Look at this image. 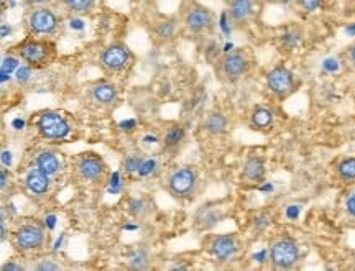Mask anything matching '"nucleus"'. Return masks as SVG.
Instances as JSON below:
<instances>
[{
  "mask_svg": "<svg viewBox=\"0 0 355 271\" xmlns=\"http://www.w3.org/2000/svg\"><path fill=\"white\" fill-rule=\"evenodd\" d=\"M8 237V230L6 225H3V222H0V243L3 242V240H7Z\"/></svg>",
  "mask_w": 355,
  "mask_h": 271,
  "instance_id": "35",
  "label": "nucleus"
},
{
  "mask_svg": "<svg viewBox=\"0 0 355 271\" xmlns=\"http://www.w3.org/2000/svg\"><path fill=\"white\" fill-rule=\"evenodd\" d=\"M254 10L255 0H230L227 13L234 25H243L254 15Z\"/></svg>",
  "mask_w": 355,
  "mask_h": 271,
  "instance_id": "13",
  "label": "nucleus"
},
{
  "mask_svg": "<svg viewBox=\"0 0 355 271\" xmlns=\"http://www.w3.org/2000/svg\"><path fill=\"white\" fill-rule=\"evenodd\" d=\"M76 171L81 180L89 183H97L105 176L107 164L97 153H83L76 159Z\"/></svg>",
  "mask_w": 355,
  "mask_h": 271,
  "instance_id": "9",
  "label": "nucleus"
},
{
  "mask_svg": "<svg viewBox=\"0 0 355 271\" xmlns=\"http://www.w3.org/2000/svg\"><path fill=\"white\" fill-rule=\"evenodd\" d=\"M270 224H272V219H270L268 214L257 216L254 222H252V225H254V229L257 230V232H263V230L268 229Z\"/></svg>",
  "mask_w": 355,
  "mask_h": 271,
  "instance_id": "28",
  "label": "nucleus"
},
{
  "mask_svg": "<svg viewBox=\"0 0 355 271\" xmlns=\"http://www.w3.org/2000/svg\"><path fill=\"white\" fill-rule=\"evenodd\" d=\"M301 259V248L295 238L279 237L270 247V261L273 268L290 270L298 265Z\"/></svg>",
  "mask_w": 355,
  "mask_h": 271,
  "instance_id": "4",
  "label": "nucleus"
},
{
  "mask_svg": "<svg viewBox=\"0 0 355 271\" xmlns=\"http://www.w3.org/2000/svg\"><path fill=\"white\" fill-rule=\"evenodd\" d=\"M266 176V163L263 158L252 157L248 158L242 168V177L250 183H263Z\"/></svg>",
  "mask_w": 355,
  "mask_h": 271,
  "instance_id": "15",
  "label": "nucleus"
},
{
  "mask_svg": "<svg viewBox=\"0 0 355 271\" xmlns=\"http://www.w3.org/2000/svg\"><path fill=\"white\" fill-rule=\"evenodd\" d=\"M25 24L30 37H51L60 28V17L48 7H33Z\"/></svg>",
  "mask_w": 355,
  "mask_h": 271,
  "instance_id": "3",
  "label": "nucleus"
},
{
  "mask_svg": "<svg viewBox=\"0 0 355 271\" xmlns=\"http://www.w3.org/2000/svg\"><path fill=\"white\" fill-rule=\"evenodd\" d=\"M266 87L278 99H286L296 87L295 74L285 66H277L266 74Z\"/></svg>",
  "mask_w": 355,
  "mask_h": 271,
  "instance_id": "8",
  "label": "nucleus"
},
{
  "mask_svg": "<svg viewBox=\"0 0 355 271\" xmlns=\"http://www.w3.org/2000/svg\"><path fill=\"white\" fill-rule=\"evenodd\" d=\"M128 266L132 270H146L150 268V253L146 248L139 247L128 253Z\"/></svg>",
  "mask_w": 355,
  "mask_h": 271,
  "instance_id": "20",
  "label": "nucleus"
},
{
  "mask_svg": "<svg viewBox=\"0 0 355 271\" xmlns=\"http://www.w3.org/2000/svg\"><path fill=\"white\" fill-rule=\"evenodd\" d=\"M220 212L214 207H204L198 212L196 222L201 225V229H212L216 224H219Z\"/></svg>",
  "mask_w": 355,
  "mask_h": 271,
  "instance_id": "21",
  "label": "nucleus"
},
{
  "mask_svg": "<svg viewBox=\"0 0 355 271\" xmlns=\"http://www.w3.org/2000/svg\"><path fill=\"white\" fill-rule=\"evenodd\" d=\"M25 2L28 3V6H35V7H37V6H40V3L46 2V0H25Z\"/></svg>",
  "mask_w": 355,
  "mask_h": 271,
  "instance_id": "37",
  "label": "nucleus"
},
{
  "mask_svg": "<svg viewBox=\"0 0 355 271\" xmlns=\"http://www.w3.org/2000/svg\"><path fill=\"white\" fill-rule=\"evenodd\" d=\"M248 58L243 51H232L220 60V73L227 81L235 82L243 78L248 71Z\"/></svg>",
  "mask_w": 355,
  "mask_h": 271,
  "instance_id": "12",
  "label": "nucleus"
},
{
  "mask_svg": "<svg viewBox=\"0 0 355 271\" xmlns=\"http://www.w3.org/2000/svg\"><path fill=\"white\" fill-rule=\"evenodd\" d=\"M184 135H186V132L183 127L173 125L166 130L165 139H163V143H165V146H168V148H175V146H178L181 141L184 140Z\"/></svg>",
  "mask_w": 355,
  "mask_h": 271,
  "instance_id": "24",
  "label": "nucleus"
},
{
  "mask_svg": "<svg viewBox=\"0 0 355 271\" xmlns=\"http://www.w3.org/2000/svg\"><path fill=\"white\" fill-rule=\"evenodd\" d=\"M117 94H119L117 87H115L112 82H107V81H101L91 87L92 100H94L96 104L104 105V107L112 105L114 102L117 100Z\"/></svg>",
  "mask_w": 355,
  "mask_h": 271,
  "instance_id": "14",
  "label": "nucleus"
},
{
  "mask_svg": "<svg viewBox=\"0 0 355 271\" xmlns=\"http://www.w3.org/2000/svg\"><path fill=\"white\" fill-rule=\"evenodd\" d=\"M37 130L46 140H63L69 135L71 128L63 115L46 110L38 115Z\"/></svg>",
  "mask_w": 355,
  "mask_h": 271,
  "instance_id": "6",
  "label": "nucleus"
},
{
  "mask_svg": "<svg viewBox=\"0 0 355 271\" xmlns=\"http://www.w3.org/2000/svg\"><path fill=\"white\" fill-rule=\"evenodd\" d=\"M214 24V13L211 8L201 6V3H193L184 15V25L191 33L199 35L211 30Z\"/></svg>",
  "mask_w": 355,
  "mask_h": 271,
  "instance_id": "10",
  "label": "nucleus"
},
{
  "mask_svg": "<svg viewBox=\"0 0 355 271\" xmlns=\"http://www.w3.org/2000/svg\"><path fill=\"white\" fill-rule=\"evenodd\" d=\"M6 8H7V0H0V17L3 15Z\"/></svg>",
  "mask_w": 355,
  "mask_h": 271,
  "instance_id": "38",
  "label": "nucleus"
},
{
  "mask_svg": "<svg viewBox=\"0 0 355 271\" xmlns=\"http://www.w3.org/2000/svg\"><path fill=\"white\" fill-rule=\"evenodd\" d=\"M12 242L15 250L20 253L38 252L46 243V230L37 220L25 222L13 232Z\"/></svg>",
  "mask_w": 355,
  "mask_h": 271,
  "instance_id": "2",
  "label": "nucleus"
},
{
  "mask_svg": "<svg viewBox=\"0 0 355 271\" xmlns=\"http://www.w3.org/2000/svg\"><path fill=\"white\" fill-rule=\"evenodd\" d=\"M345 211H347L349 216H352L355 219V193L349 194L347 199H345Z\"/></svg>",
  "mask_w": 355,
  "mask_h": 271,
  "instance_id": "31",
  "label": "nucleus"
},
{
  "mask_svg": "<svg viewBox=\"0 0 355 271\" xmlns=\"http://www.w3.org/2000/svg\"><path fill=\"white\" fill-rule=\"evenodd\" d=\"M141 164H144V158H140V157H128L125 159V163H123V168H125V171L133 173V171H140Z\"/></svg>",
  "mask_w": 355,
  "mask_h": 271,
  "instance_id": "29",
  "label": "nucleus"
},
{
  "mask_svg": "<svg viewBox=\"0 0 355 271\" xmlns=\"http://www.w3.org/2000/svg\"><path fill=\"white\" fill-rule=\"evenodd\" d=\"M25 184L28 191H32L37 195H44L50 189V176L46 173H43L40 168H33L32 171L26 175Z\"/></svg>",
  "mask_w": 355,
  "mask_h": 271,
  "instance_id": "16",
  "label": "nucleus"
},
{
  "mask_svg": "<svg viewBox=\"0 0 355 271\" xmlns=\"http://www.w3.org/2000/svg\"><path fill=\"white\" fill-rule=\"evenodd\" d=\"M0 270H3V271H20V270H24V266L17 265V263H12V261H8V263L0 266Z\"/></svg>",
  "mask_w": 355,
  "mask_h": 271,
  "instance_id": "33",
  "label": "nucleus"
},
{
  "mask_svg": "<svg viewBox=\"0 0 355 271\" xmlns=\"http://www.w3.org/2000/svg\"><path fill=\"white\" fill-rule=\"evenodd\" d=\"M7 184H8V176H7V173L3 171L2 168H0V191L6 188Z\"/></svg>",
  "mask_w": 355,
  "mask_h": 271,
  "instance_id": "34",
  "label": "nucleus"
},
{
  "mask_svg": "<svg viewBox=\"0 0 355 271\" xmlns=\"http://www.w3.org/2000/svg\"><path fill=\"white\" fill-rule=\"evenodd\" d=\"M175 33H176L175 20L159 21V24H157V26H155V35H157L159 40H171L175 37Z\"/></svg>",
  "mask_w": 355,
  "mask_h": 271,
  "instance_id": "25",
  "label": "nucleus"
},
{
  "mask_svg": "<svg viewBox=\"0 0 355 271\" xmlns=\"http://www.w3.org/2000/svg\"><path fill=\"white\" fill-rule=\"evenodd\" d=\"M99 61L102 68L107 71V73H122V71H125L132 64L133 55L125 44L114 43L102 50Z\"/></svg>",
  "mask_w": 355,
  "mask_h": 271,
  "instance_id": "7",
  "label": "nucleus"
},
{
  "mask_svg": "<svg viewBox=\"0 0 355 271\" xmlns=\"http://www.w3.org/2000/svg\"><path fill=\"white\" fill-rule=\"evenodd\" d=\"M33 268L38 271H50V270H60V265H56L53 260H42V263H37Z\"/></svg>",
  "mask_w": 355,
  "mask_h": 271,
  "instance_id": "30",
  "label": "nucleus"
},
{
  "mask_svg": "<svg viewBox=\"0 0 355 271\" xmlns=\"http://www.w3.org/2000/svg\"><path fill=\"white\" fill-rule=\"evenodd\" d=\"M227 117L220 112H209L206 120H204V130L214 137H219L222 133L227 132Z\"/></svg>",
  "mask_w": 355,
  "mask_h": 271,
  "instance_id": "18",
  "label": "nucleus"
},
{
  "mask_svg": "<svg viewBox=\"0 0 355 271\" xmlns=\"http://www.w3.org/2000/svg\"><path fill=\"white\" fill-rule=\"evenodd\" d=\"M298 6L303 12L313 13L321 10L324 7V0H298Z\"/></svg>",
  "mask_w": 355,
  "mask_h": 271,
  "instance_id": "27",
  "label": "nucleus"
},
{
  "mask_svg": "<svg viewBox=\"0 0 355 271\" xmlns=\"http://www.w3.org/2000/svg\"><path fill=\"white\" fill-rule=\"evenodd\" d=\"M209 253L217 261H229L241 250V242L234 234L214 235L209 240Z\"/></svg>",
  "mask_w": 355,
  "mask_h": 271,
  "instance_id": "11",
  "label": "nucleus"
},
{
  "mask_svg": "<svg viewBox=\"0 0 355 271\" xmlns=\"http://www.w3.org/2000/svg\"><path fill=\"white\" fill-rule=\"evenodd\" d=\"M37 168L48 176H55L61 170V157L55 152H42L37 157Z\"/></svg>",
  "mask_w": 355,
  "mask_h": 271,
  "instance_id": "17",
  "label": "nucleus"
},
{
  "mask_svg": "<svg viewBox=\"0 0 355 271\" xmlns=\"http://www.w3.org/2000/svg\"><path fill=\"white\" fill-rule=\"evenodd\" d=\"M64 8L74 15H83V13H89L94 8L96 0H61Z\"/></svg>",
  "mask_w": 355,
  "mask_h": 271,
  "instance_id": "22",
  "label": "nucleus"
},
{
  "mask_svg": "<svg viewBox=\"0 0 355 271\" xmlns=\"http://www.w3.org/2000/svg\"><path fill=\"white\" fill-rule=\"evenodd\" d=\"M300 212H301L300 206H290L286 209V217L290 220H296L300 217Z\"/></svg>",
  "mask_w": 355,
  "mask_h": 271,
  "instance_id": "32",
  "label": "nucleus"
},
{
  "mask_svg": "<svg viewBox=\"0 0 355 271\" xmlns=\"http://www.w3.org/2000/svg\"><path fill=\"white\" fill-rule=\"evenodd\" d=\"M12 53L19 56L30 68H44L51 64L56 58V46L50 40L40 37H28L12 48Z\"/></svg>",
  "mask_w": 355,
  "mask_h": 271,
  "instance_id": "1",
  "label": "nucleus"
},
{
  "mask_svg": "<svg viewBox=\"0 0 355 271\" xmlns=\"http://www.w3.org/2000/svg\"><path fill=\"white\" fill-rule=\"evenodd\" d=\"M349 56H350V61H352V64L355 66V43L350 46V51H349Z\"/></svg>",
  "mask_w": 355,
  "mask_h": 271,
  "instance_id": "36",
  "label": "nucleus"
},
{
  "mask_svg": "<svg viewBox=\"0 0 355 271\" xmlns=\"http://www.w3.org/2000/svg\"><path fill=\"white\" fill-rule=\"evenodd\" d=\"M199 183V175L194 168H176L168 177V191L178 199H186L194 193Z\"/></svg>",
  "mask_w": 355,
  "mask_h": 271,
  "instance_id": "5",
  "label": "nucleus"
},
{
  "mask_svg": "<svg viewBox=\"0 0 355 271\" xmlns=\"http://www.w3.org/2000/svg\"><path fill=\"white\" fill-rule=\"evenodd\" d=\"M301 38V33L296 32V30H288L286 33L282 35V44L286 48V50H293V48L298 46Z\"/></svg>",
  "mask_w": 355,
  "mask_h": 271,
  "instance_id": "26",
  "label": "nucleus"
},
{
  "mask_svg": "<svg viewBox=\"0 0 355 271\" xmlns=\"http://www.w3.org/2000/svg\"><path fill=\"white\" fill-rule=\"evenodd\" d=\"M337 175L343 181H347V183H352L355 181V157L345 158L337 164Z\"/></svg>",
  "mask_w": 355,
  "mask_h": 271,
  "instance_id": "23",
  "label": "nucleus"
},
{
  "mask_svg": "<svg viewBox=\"0 0 355 271\" xmlns=\"http://www.w3.org/2000/svg\"><path fill=\"white\" fill-rule=\"evenodd\" d=\"M273 120L275 114L268 107H255L250 122L255 130H268L273 125Z\"/></svg>",
  "mask_w": 355,
  "mask_h": 271,
  "instance_id": "19",
  "label": "nucleus"
},
{
  "mask_svg": "<svg viewBox=\"0 0 355 271\" xmlns=\"http://www.w3.org/2000/svg\"><path fill=\"white\" fill-rule=\"evenodd\" d=\"M3 220H6V214H3V211L0 209V222H3Z\"/></svg>",
  "mask_w": 355,
  "mask_h": 271,
  "instance_id": "39",
  "label": "nucleus"
},
{
  "mask_svg": "<svg viewBox=\"0 0 355 271\" xmlns=\"http://www.w3.org/2000/svg\"><path fill=\"white\" fill-rule=\"evenodd\" d=\"M354 261H355V260H354Z\"/></svg>",
  "mask_w": 355,
  "mask_h": 271,
  "instance_id": "40",
  "label": "nucleus"
}]
</instances>
